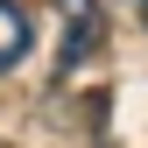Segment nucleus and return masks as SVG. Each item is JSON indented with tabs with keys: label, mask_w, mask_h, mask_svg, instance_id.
Segmentation results:
<instances>
[{
	"label": "nucleus",
	"mask_w": 148,
	"mask_h": 148,
	"mask_svg": "<svg viewBox=\"0 0 148 148\" xmlns=\"http://www.w3.org/2000/svg\"><path fill=\"white\" fill-rule=\"evenodd\" d=\"M57 14H64V71H78L106 35V7L99 0H57Z\"/></svg>",
	"instance_id": "obj_1"
},
{
	"label": "nucleus",
	"mask_w": 148,
	"mask_h": 148,
	"mask_svg": "<svg viewBox=\"0 0 148 148\" xmlns=\"http://www.w3.org/2000/svg\"><path fill=\"white\" fill-rule=\"evenodd\" d=\"M21 57H28V14L14 0H0V71H14Z\"/></svg>",
	"instance_id": "obj_2"
},
{
	"label": "nucleus",
	"mask_w": 148,
	"mask_h": 148,
	"mask_svg": "<svg viewBox=\"0 0 148 148\" xmlns=\"http://www.w3.org/2000/svg\"><path fill=\"white\" fill-rule=\"evenodd\" d=\"M141 21H148V0H141Z\"/></svg>",
	"instance_id": "obj_3"
}]
</instances>
